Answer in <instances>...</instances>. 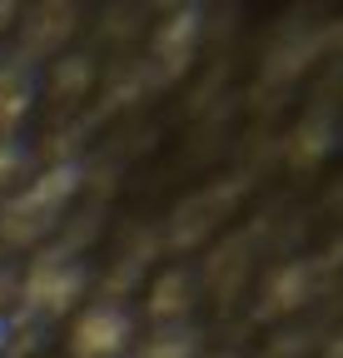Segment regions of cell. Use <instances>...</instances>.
Wrapping results in <instances>:
<instances>
[{
	"label": "cell",
	"mask_w": 343,
	"mask_h": 358,
	"mask_svg": "<svg viewBox=\"0 0 343 358\" xmlns=\"http://www.w3.org/2000/svg\"><path fill=\"white\" fill-rule=\"evenodd\" d=\"M80 185H85V174H80V164H75V159L40 169L30 185L6 204L0 234H6L10 244H35V239H45L55 224L65 219V209H70V199L80 194Z\"/></svg>",
	"instance_id": "6da1fadb"
},
{
	"label": "cell",
	"mask_w": 343,
	"mask_h": 358,
	"mask_svg": "<svg viewBox=\"0 0 343 358\" xmlns=\"http://www.w3.org/2000/svg\"><path fill=\"white\" fill-rule=\"evenodd\" d=\"M80 294H85V264H75L65 249H50L45 259H35L30 274H25V284H20V299L35 313H60Z\"/></svg>",
	"instance_id": "7a4b0ae2"
},
{
	"label": "cell",
	"mask_w": 343,
	"mask_h": 358,
	"mask_svg": "<svg viewBox=\"0 0 343 358\" xmlns=\"http://www.w3.org/2000/svg\"><path fill=\"white\" fill-rule=\"evenodd\" d=\"M130 334H135V319L124 303L115 299L90 303L70 329V358H119L130 348Z\"/></svg>",
	"instance_id": "3957f363"
},
{
	"label": "cell",
	"mask_w": 343,
	"mask_h": 358,
	"mask_svg": "<svg viewBox=\"0 0 343 358\" xmlns=\"http://www.w3.org/2000/svg\"><path fill=\"white\" fill-rule=\"evenodd\" d=\"M199 6H184V10H175L164 25H159V35H154V65L164 70V75H180L184 65H189V55H194V45H199Z\"/></svg>",
	"instance_id": "277c9868"
},
{
	"label": "cell",
	"mask_w": 343,
	"mask_h": 358,
	"mask_svg": "<svg viewBox=\"0 0 343 358\" xmlns=\"http://www.w3.org/2000/svg\"><path fill=\"white\" fill-rule=\"evenodd\" d=\"M333 150H338V120L328 110H314V115L298 120L293 140H289V164H304L309 169V164H323Z\"/></svg>",
	"instance_id": "5b68a950"
},
{
	"label": "cell",
	"mask_w": 343,
	"mask_h": 358,
	"mask_svg": "<svg viewBox=\"0 0 343 358\" xmlns=\"http://www.w3.org/2000/svg\"><path fill=\"white\" fill-rule=\"evenodd\" d=\"M194 303V279L184 274V268H164V274L154 279V289H149V319L154 324H180V313Z\"/></svg>",
	"instance_id": "8992f818"
},
{
	"label": "cell",
	"mask_w": 343,
	"mask_h": 358,
	"mask_svg": "<svg viewBox=\"0 0 343 358\" xmlns=\"http://www.w3.org/2000/svg\"><path fill=\"white\" fill-rule=\"evenodd\" d=\"M304 299H309V264H284L259 299V313L264 319H279V313H293Z\"/></svg>",
	"instance_id": "52a82bcc"
},
{
	"label": "cell",
	"mask_w": 343,
	"mask_h": 358,
	"mask_svg": "<svg viewBox=\"0 0 343 358\" xmlns=\"http://www.w3.org/2000/svg\"><path fill=\"white\" fill-rule=\"evenodd\" d=\"M140 358H199V334L189 324H169L140 343Z\"/></svg>",
	"instance_id": "ba28073f"
},
{
	"label": "cell",
	"mask_w": 343,
	"mask_h": 358,
	"mask_svg": "<svg viewBox=\"0 0 343 358\" xmlns=\"http://www.w3.org/2000/svg\"><path fill=\"white\" fill-rule=\"evenodd\" d=\"M25 110H30V80H10L6 75V80H0V129L10 134Z\"/></svg>",
	"instance_id": "9c48e42d"
},
{
	"label": "cell",
	"mask_w": 343,
	"mask_h": 358,
	"mask_svg": "<svg viewBox=\"0 0 343 358\" xmlns=\"http://www.w3.org/2000/svg\"><path fill=\"white\" fill-rule=\"evenodd\" d=\"M85 85H90V60H85V55H65L55 65V90H60V95H80Z\"/></svg>",
	"instance_id": "30bf717a"
},
{
	"label": "cell",
	"mask_w": 343,
	"mask_h": 358,
	"mask_svg": "<svg viewBox=\"0 0 343 358\" xmlns=\"http://www.w3.org/2000/svg\"><path fill=\"white\" fill-rule=\"evenodd\" d=\"M70 25H75L70 10H45V15L35 20V30H30V45H35V50H50V45H55Z\"/></svg>",
	"instance_id": "8fae6325"
},
{
	"label": "cell",
	"mask_w": 343,
	"mask_h": 358,
	"mask_svg": "<svg viewBox=\"0 0 343 358\" xmlns=\"http://www.w3.org/2000/svg\"><path fill=\"white\" fill-rule=\"evenodd\" d=\"M20 169H25V150H20V140L0 134V179H15Z\"/></svg>",
	"instance_id": "7c38bea8"
},
{
	"label": "cell",
	"mask_w": 343,
	"mask_h": 358,
	"mask_svg": "<svg viewBox=\"0 0 343 358\" xmlns=\"http://www.w3.org/2000/svg\"><path fill=\"white\" fill-rule=\"evenodd\" d=\"M6 294H20V284L10 279V268H0V299H6Z\"/></svg>",
	"instance_id": "4fadbf2b"
},
{
	"label": "cell",
	"mask_w": 343,
	"mask_h": 358,
	"mask_svg": "<svg viewBox=\"0 0 343 358\" xmlns=\"http://www.w3.org/2000/svg\"><path fill=\"white\" fill-rule=\"evenodd\" d=\"M10 20H15V6H6V0H0V30H6Z\"/></svg>",
	"instance_id": "5bb4252c"
},
{
	"label": "cell",
	"mask_w": 343,
	"mask_h": 358,
	"mask_svg": "<svg viewBox=\"0 0 343 358\" xmlns=\"http://www.w3.org/2000/svg\"><path fill=\"white\" fill-rule=\"evenodd\" d=\"M6 343H10V324H6V319H0V348H6Z\"/></svg>",
	"instance_id": "9a60e30c"
},
{
	"label": "cell",
	"mask_w": 343,
	"mask_h": 358,
	"mask_svg": "<svg viewBox=\"0 0 343 358\" xmlns=\"http://www.w3.org/2000/svg\"><path fill=\"white\" fill-rule=\"evenodd\" d=\"M328 358H343V338H338V343H333V348H328Z\"/></svg>",
	"instance_id": "2e32d148"
}]
</instances>
